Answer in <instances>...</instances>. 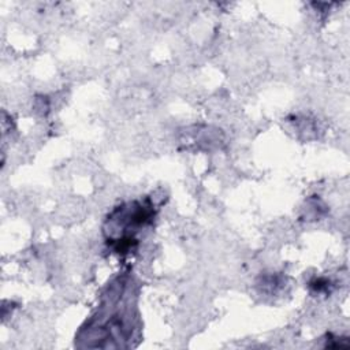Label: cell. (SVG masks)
I'll return each mask as SVG.
<instances>
[{
    "instance_id": "cell-1",
    "label": "cell",
    "mask_w": 350,
    "mask_h": 350,
    "mask_svg": "<svg viewBox=\"0 0 350 350\" xmlns=\"http://www.w3.org/2000/svg\"><path fill=\"white\" fill-rule=\"evenodd\" d=\"M154 217V209L149 200L133 201L115 208L108 219L105 234L119 231L115 235L107 238V242L116 253H129L137 245L134 232L141 227L149 224Z\"/></svg>"
}]
</instances>
